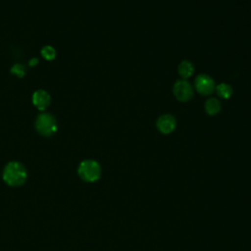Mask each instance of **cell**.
<instances>
[{
	"instance_id": "cell-1",
	"label": "cell",
	"mask_w": 251,
	"mask_h": 251,
	"mask_svg": "<svg viewBox=\"0 0 251 251\" xmlns=\"http://www.w3.org/2000/svg\"><path fill=\"white\" fill-rule=\"evenodd\" d=\"M3 179L10 186L22 185L26 177L27 173L25 166L17 161L9 162L3 170Z\"/></svg>"
},
{
	"instance_id": "cell-2",
	"label": "cell",
	"mask_w": 251,
	"mask_h": 251,
	"mask_svg": "<svg viewBox=\"0 0 251 251\" xmlns=\"http://www.w3.org/2000/svg\"><path fill=\"white\" fill-rule=\"evenodd\" d=\"M77 173L81 179L88 182H93L100 177L101 167L99 163L94 160H84L79 164Z\"/></svg>"
},
{
	"instance_id": "cell-3",
	"label": "cell",
	"mask_w": 251,
	"mask_h": 251,
	"mask_svg": "<svg viewBox=\"0 0 251 251\" xmlns=\"http://www.w3.org/2000/svg\"><path fill=\"white\" fill-rule=\"evenodd\" d=\"M35 128L43 136H51L57 130V122L53 115L48 113L39 114L35 120Z\"/></svg>"
},
{
	"instance_id": "cell-4",
	"label": "cell",
	"mask_w": 251,
	"mask_h": 251,
	"mask_svg": "<svg viewBox=\"0 0 251 251\" xmlns=\"http://www.w3.org/2000/svg\"><path fill=\"white\" fill-rule=\"evenodd\" d=\"M173 93L175 97L181 102H186L190 100L193 95V90L191 84L185 79L176 80L173 87Z\"/></svg>"
},
{
	"instance_id": "cell-5",
	"label": "cell",
	"mask_w": 251,
	"mask_h": 251,
	"mask_svg": "<svg viewBox=\"0 0 251 251\" xmlns=\"http://www.w3.org/2000/svg\"><path fill=\"white\" fill-rule=\"evenodd\" d=\"M194 86L197 92L202 95H209L214 92L216 88L214 79L210 75L205 74H201L196 76L194 80Z\"/></svg>"
},
{
	"instance_id": "cell-6",
	"label": "cell",
	"mask_w": 251,
	"mask_h": 251,
	"mask_svg": "<svg viewBox=\"0 0 251 251\" xmlns=\"http://www.w3.org/2000/svg\"><path fill=\"white\" fill-rule=\"evenodd\" d=\"M176 121L174 116L170 114H165L159 117L156 121V126L158 130L164 134H169L176 128Z\"/></svg>"
},
{
	"instance_id": "cell-7",
	"label": "cell",
	"mask_w": 251,
	"mask_h": 251,
	"mask_svg": "<svg viewBox=\"0 0 251 251\" xmlns=\"http://www.w3.org/2000/svg\"><path fill=\"white\" fill-rule=\"evenodd\" d=\"M51 102V98L48 92L43 89L36 90L32 95V103L38 110H45Z\"/></svg>"
},
{
	"instance_id": "cell-8",
	"label": "cell",
	"mask_w": 251,
	"mask_h": 251,
	"mask_svg": "<svg viewBox=\"0 0 251 251\" xmlns=\"http://www.w3.org/2000/svg\"><path fill=\"white\" fill-rule=\"evenodd\" d=\"M177 72L179 74V75L185 79L189 76L192 75L193 72H194V67L193 64L187 60H183L179 63L178 67H177Z\"/></svg>"
},
{
	"instance_id": "cell-9",
	"label": "cell",
	"mask_w": 251,
	"mask_h": 251,
	"mask_svg": "<svg viewBox=\"0 0 251 251\" xmlns=\"http://www.w3.org/2000/svg\"><path fill=\"white\" fill-rule=\"evenodd\" d=\"M205 111L208 115L214 116L221 111V103L217 98H209L205 102Z\"/></svg>"
},
{
	"instance_id": "cell-10",
	"label": "cell",
	"mask_w": 251,
	"mask_h": 251,
	"mask_svg": "<svg viewBox=\"0 0 251 251\" xmlns=\"http://www.w3.org/2000/svg\"><path fill=\"white\" fill-rule=\"evenodd\" d=\"M219 97L224 99H228L232 95V87L227 83H220L215 88Z\"/></svg>"
},
{
	"instance_id": "cell-11",
	"label": "cell",
	"mask_w": 251,
	"mask_h": 251,
	"mask_svg": "<svg viewBox=\"0 0 251 251\" xmlns=\"http://www.w3.org/2000/svg\"><path fill=\"white\" fill-rule=\"evenodd\" d=\"M41 55H42V57H43L44 59L51 61V60L55 59V57H56V51H55V49H54L52 46H49V45H48V46H44V47L41 49Z\"/></svg>"
},
{
	"instance_id": "cell-12",
	"label": "cell",
	"mask_w": 251,
	"mask_h": 251,
	"mask_svg": "<svg viewBox=\"0 0 251 251\" xmlns=\"http://www.w3.org/2000/svg\"><path fill=\"white\" fill-rule=\"evenodd\" d=\"M11 73L17 75L19 77H22V76L25 75V69L21 64H16L12 67Z\"/></svg>"
},
{
	"instance_id": "cell-13",
	"label": "cell",
	"mask_w": 251,
	"mask_h": 251,
	"mask_svg": "<svg viewBox=\"0 0 251 251\" xmlns=\"http://www.w3.org/2000/svg\"><path fill=\"white\" fill-rule=\"evenodd\" d=\"M37 63H38V60H37L36 58H32V59L29 61V66H30V67H34Z\"/></svg>"
}]
</instances>
